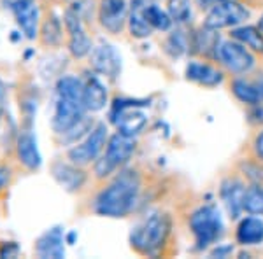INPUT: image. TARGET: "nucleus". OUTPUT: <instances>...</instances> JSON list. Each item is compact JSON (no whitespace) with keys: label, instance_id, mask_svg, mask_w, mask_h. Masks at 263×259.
<instances>
[{"label":"nucleus","instance_id":"ddd939ff","mask_svg":"<svg viewBox=\"0 0 263 259\" xmlns=\"http://www.w3.org/2000/svg\"><path fill=\"white\" fill-rule=\"evenodd\" d=\"M14 154L20 167L27 172H37L42 165V156L32 128H21L14 140Z\"/></svg>","mask_w":263,"mask_h":259},{"label":"nucleus","instance_id":"a878e982","mask_svg":"<svg viewBox=\"0 0 263 259\" xmlns=\"http://www.w3.org/2000/svg\"><path fill=\"white\" fill-rule=\"evenodd\" d=\"M190 48H192V37H188V33L182 30H174L165 39V51L174 58L184 54L186 51H190Z\"/></svg>","mask_w":263,"mask_h":259},{"label":"nucleus","instance_id":"b1692460","mask_svg":"<svg viewBox=\"0 0 263 259\" xmlns=\"http://www.w3.org/2000/svg\"><path fill=\"white\" fill-rule=\"evenodd\" d=\"M230 37L235 41H239L240 44H244L248 49L254 51V53L263 54V33L258 27H237L230 32Z\"/></svg>","mask_w":263,"mask_h":259},{"label":"nucleus","instance_id":"f257e3e1","mask_svg":"<svg viewBox=\"0 0 263 259\" xmlns=\"http://www.w3.org/2000/svg\"><path fill=\"white\" fill-rule=\"evenodd\" d=\"M142 181L137 170L120 168V173L99 191L93 202V212L104 217H126L141 200Z\"/></svg>","mask_w":263,"mask_h":259},{"label":"nucleus","instance_id":"2f4dec72","mask_svg":"<svg viewBox=\"0 0 263 259\" xmlns=\"http://www.w3.org/2000/svg\"><path fill=\"white\" fill-rule=\"evenodd\" d=\"M253 152L258 160L263 161V130L253 140Z\"/></svg>","mask_w":263,"mask_h":259},{"label":"nucleus","instance_id":"2eb2a0df","mask_svg":"<svg viewBox=\"0 0 263 259\" xmlns=\"http://www.w3.org/2000/svg\"><path fill=\"white\" fill-rule=\"evenodd\" d=\"M135 149H137L135 137H128V135L116 131V133L109 137L107 146H105V149H104V156L109 160V163L118 170L128 165L132 156L135 154Z\"/></svg>","mask_w":263,"mask_h":259},{"label":"nucleus","instance_id":"6e6552de","mask_svg":"<svg viewBox=\"0 0 263 259\" xmlns=\"http://www.w3.org/2000/svg\"><path fill=\"white\" fill-rule=\"evenodd\" d=\"M6 7L11 11L21 35L28 41H35L42 21V12L35 0H7Z\"/></svg>","mask_w":263,"mask_h":259},{"label":"nucleus","instance_id":"aec40b11","mask_svg":"<svg viewBox=\"0 0 263 259\" xmlns=\"http://www.w3.org/2000/svg\"><path fill=\"white\" fill-rule=\"evenodd\" d=\"M149 6V0H132L130 12H128V32L134 39H146L153 33V27L146 19V7Z\"/></svg>","mask_w":263,"mask_h":259},{"label":"nucleus","instance_id":"dca6fc26","mask_svg":"<svg viewBox=\"0 0 263 259\" xmlns=\"http://www.w3.org/2000/svg\"><path fill=\"white\" fill-rule=\"evenodd\" d=\"M33 254L37 257H65V231L62 226H53L44 233L33 244Z\"/></svg>","mask_w":263,"mask_h":259},{"label":"nucleus","instance_id":"473e14b6","mask_svg":"<svg viewBox=\"0 0 263 259\" xmlns=\"http://www.w3.org/2000/svg\"><path fill=\"white\" fill-rule=\"evenodd\" d=\"M6 95H7V90H6V86H4L2 79H0V123H2L4 112H6Z\"/></svg>","mask_w":263,"mask_h":259},{"label":"nucleus","instance_id":"f8f14e48","mask_svg":"<svg viewBox=\"0 0 263 259\" xmlns=\"http://www.w3.org/2000/svg\"><path fill=\"white\" fill-rule=\"evenodd\" d=\"M90 67L93 72H97L102 77L109 81H116L121 74V56L114 46L102 42L99 46H93L90 53Z\"/></svg>","mask_w":263,"mask_h":259},{"label":"nucleus","instance_id":"423d86ee","mask_svg":"<svg viewBox=\"0 0 263 259\" xmlns=\"http://www.w3.org/2000/svg\"><path fill=\"white\" fill-rule=\"evenodd\" d=\"M107 125L105 123H97L93 126V130L84 137L81 142L74 144V147H70L67 151V160L72 161L74 165L79 167H88L97 161V158L104 152L105 146H107Z\"/></svg>","mask_w":263,"mask_h":259},{"label":"nucleus","instance_id":"20e7f679","mask_svg":"<svg viewBox=\"0 0 263 259\" xmlns=\"http://www.w3.org/2000/svg\"><path fill=\"white\" fill-rule=\"evenodd\" d=\"M190 229L195 236V244L198 250L207 249L216 244L223 235V221L218 207L209 203L197 209L190 215Z\"/></svg>","mask_w":263,"mask_h":259},{"label":"nucleus","instance_id":"9d476101","mask_svg":"<svg viewBox=\"0 0 263 259\" xmlns=\"http://www.w3.org/2000/svg\"><path fill=\"white\" fill-rule=\"evenodd\" d=\"M248 9L239 4L237 0H221L216 2L209 11H207L203 27L219 30V28H230L240 25L244 19H248Z\"/></svg>","mask_w":263,"mask_h":259},{"label":"nucleus","instance_id":"7c9ffc66","mask_svg":"<svg viewBox=\"0 0 263 259\" xmlns=\"http://www.w3.org/2000/svg\"><path fill=\"white\" fill-rule=\"evenodd\" d=\"M249 123L251 125H256V126H261L263 125V102H258L254 105H249Z\"/></svg>","mask_w":263,"mask_h":259},{"label":"nucleus","instance_id":"72a5a7b5","mask_svg":"<svg viewBox=\"0 0 263 259\" xmlns=\"http://www.w3.org/2000/svg\"><path fill=\"white\" fill-rule=\"evenodd\" d=\"M232 245H224V247H218L216 250H213V256H218V257H227L228 254H232Z\"/></svg>","mask_w":263,"mask_h":259},{"label":"nucleus","instance_id":"a211bd4d","mask_svg":"<svg viewBox=\"0 0 263 259\" xmlns=\"http://www.w3.org/2000/svg\"><path fill=\"white\" fill-rule=\"evenodd\" d=\"M246 186L242 181L239 179H227L223 181L219 194L228 210V215L232 219H237L244 212V194H246Z\"/></svg>","mask_w":263,"mask_h":259},{"label":"nucleus","instance_id":"412c9836","mask_svg":"<svg viewBox=\"0 0 263 259\" xmlns=\"http://www.w3.org/2000/svg\"><path fill=\"white\" fill-rule=\"evenodd\" d=\"M63 30H65V25L62 23V19L54 12H46L42 16L39 30L41 44L46 46V48H58V46H62Z\"/></svg>","mask_w":263,"mask_h":259},{"label":"nucleus","instance_id":"6ab92c4d","mask_svg":"<svg viewBox=\"0 0 263 259\" xmlns=\"http://www.w3.org/2000/svg\"><path fill=\"white\" fill-rule=\"evenodd\" d=\"M84 83V102H86L88 112H99L107 105V88L100 81V75L86 72L83 75Z\"/></svg>","mask_w":263,"mask_h":259},{"label":"nucleus","instance_id":"39448f33","mask_svg":"<svg viewBox=\"0 0 263 259\" xmlns=\"http://www.w3.org/2000/svg\"><path fill=\"white\" fill-rule=\"evenodd\" d=\"M147 102H137V100H125L120 98L112 104L111 112H109V119L120 133H125L128 137H135L142 131L146 126L147 117L139 107H144Z\"/></svg>","mask_w":263,"mask_h":259},{"label":"nucleus","instance_id":"c9c22d12","mask_svg":"<svg viewBox=\"0 0 263 259\" xmlns=\"http://www.w3.org/2000/svg\"><path fill=\"white\" fill-rule=\"evenodd\" d=\"M214 2H221V0H214Z\"/></svg>","mask_w":263,"mask_h":259},{"label":"nucleus","instance_id":"c85d7f7f","mask_svg":"<svg viewBox=\"0 0 263 259\" xmlns=\"http://www.w3.org/2000/svg\"><path fill=\"white\" fill-rule=\"evenodd\" d=\"M12 179H14V170L9 165H0V198L9 191Z\"/></svg>","mask_w":263,"mask_h":259},{"label":"nucleus","instance_id":"5701e85b","mask_svg":"<svg viewBox=\"0 0 263 259\" xmlns=\"http://www.w3.org/2000/svg\"><path fill=\"white\" fill-rule=\"evenodd\" d=\"M230 90L237 100L246 105H254L263 100V83H253L249 79L235 77L230 83Z\"/></svg>","mask_w":263,"mask_h":259},{"label":"nucleus","instance_id":"1a4fd4ad","mask_svg":"<svg viewBox=\"0 0 263 259\" xmlns=\"http://www.w3.org/2000/svg\"><path fill=\"white\" fill-rule=\"evenodd\" d=\"M216 60L221 62L224 69L235 75L248 74L254 67V56L251 54V51L235 39L219 42Z\"/></svg>","mask_w":263,"mask_h":259},{"label":"nucleus","instance_id":"f03ea898","mask_svg":"<svg viewBox=\"0 0 263 259\" xmlns=\"http://www.w3.org/2000/svg\"><path fill=\"white\" fill-rule=\"evenodd\" d=\"M88 107L84 102L83 77L62 75L54 86V105L51 128L57 137H62L86 117Z\"/></svg>","mask_w":263,"mask_h":259},{"label":"nucleus","instance_id":"4468645a","mask_svg":"<svg viewBox=\"0 0 263 259\" xmlns=\"http://www.w3.org/2000/svg\"><path fill=\"white\" fill-rule=\"evenodd\" d=\"M51 177L58 182L69 193H78L84 188L88 181V173L84 172V167L74 165L72 161L54 160L51 163Z\"/></svg>","mask_w":263,"mask_h":259},{"label":"nucleus","instance_id":"c756f323","mask_svg":"<svg viewBox=\"0 0 263 259\" xmlns=\"http://www.w3.org/2000/svg\"><path fill=\"white\" fill-rule=\"evenodd\" d=\"M20 254L18 242L0 240V257H16Z\"/></svg>","mask_w":263,"mask_h":259},{"label":"nucleus","instance_id":"f3484780","mask_svg":"<svg viewBox=\"0 0 263 259\" xmlns=\"http://www.w3.org/2000/svg\"><path fill=\"white\" fill-rule=\"evenodd\" d=\"M184 74L188 81L200 84L203 88H214V86H218V84H221L224 79V74L218 67L211 65V63H205V62H195V60L186 65Z\"/></svg>","mask_w":263,"mask_h":259},{"label":"nucleus","instance_id":"bb28decb","mask_svg":"<svg viewBox=\"0 0 263 259\" xmlns=\"http://www.w3.org/2000/svg\"><path fill=\"white\" fill-rule=\"evenodd\" d=\"M244 212L253 215H263V188L260 184H251L246 189Z\"/></svg>","mask_w":263,"mask_h":259},{"label":"nucleus","instance_id":"4be33fe9","mask_svg":"<svg viewBox=\"0 0 263 259\" xmlns=\"http://www.w3.org/2000/svg\"><path fill=\"white\" fill-rule=\"evenodd\" d=\"M237 244L249 247V245H260L263 242V221L254 217L251 214L249 217H242L237 224L235 229Z\"/></svg>","mask_w":263,"mask_h":259},{"label":"nucleus","instance_id":"9b49d317","mask_svg":"<svg viewBox=\"0 0 263 259\" xmlns=\"http://www.w3.org/2000/svg\"><path fill=\"white\" fill-rule=\"evenodd\" d=\"M128 12L130 6L126 0H100L97 18L105 32L111 35H120L128 23Z\"/></svg>","mask_w":263,"mask_h":259},{"label":"nucleus","instance_id":"0eeeda50","mask_svg":"<svg viewBox=\"0 0 263 259\" xmlns=\"http://www.w3.org/2000/svg\"><path fill=\"white\" fill-rule=\"evenodd\" d=\"M63 25H65L67 33V49H69L70 56L76 60H83V58L90 56L93 49V42L88 35L86 28L83 25L81 16L74 9H65L63 12Z\"/></svg>","mask_w":263,"mask_h":259},{"label":"nucleus","instance_id":"7ed1b4c3","mask_svg":"<svg viewBox=\"0 0 263 259\" xmlns=\"http://www.w3.org/2000/svg\"><path fill=\"white\" fill-rule=\"evenodd\" d=\"M168 233H171V219H168V215L153 212L132 229L130 245L137 254L151 256V254H156L163 247Z\"/></svg>","mask_w":263,"mask_h":259},{"label":"nucleus","instance_id":"f704fd0d","mask_svg":"<svg viewBox=\"0 0 263 259\" xmlns=\"http://www.w3.org/2000/svg\"><path fill=\"white\" fill-rule=\"evenodd\" d=\"M256 27L260 28V30H261V33H263V14L260 16V19H258V25H256Z\"/></svg>","mask_w":263,"mask_h":259},{"label":"nucleus","instance_id":"393cba45","mask_svg":"<svg viewBox=\"0 0 263 259\" xmlns=\"http://www.w3.org/2000/svg\"><path fill=\"white\" fill-rule=\"evenodd\" d=\"M144 14H146V19H147V23L153 27V30H160V32L171 30L174 19H172V16L168 14V11H163L160 6L149 2V6L146 7Z\"/></svg>","mask_w":263,"mask_h":259},{"label":"nucleus","instance_id":"cd10ccee","mask_svg":"<svg viewBox=\"0 0 263 259\" xmlns=\"http://www.w3.org/2000/svg\"><path fill=\"white\" fill-rule=\"evenodd\" d=\"M167 11L174 23H186L192 16V0H167Z\"/></svg>","mask_w":263,"mask_h":259}]
</instances>
